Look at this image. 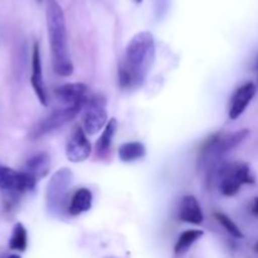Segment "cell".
Wrapping results in <instances>:
<instances>
[{
	"instance_id": "cell-1",
	"label": "cell",
	"mask_w": 258,
	"mask_h": 258,
	"mask_svg": "<svg viewBox=\"0 0 258 258\" xmlns=\"http://www.w3.org/2000/svg\"><path fill=\"white\" fill-rule=\"evenodd\" d=\"M155 60V39L150 32H139L126 47L118 67V82L123 88H136L145 82Z\"/></svg>"
},
{
	"instance_id": "cell-2",
	"label": "cell",
	"mask_w": 258,
	"mask_h": 258,
	"mask_svg": "<svg viewBox=\"0 0 258 258\" xmlns=\"http://www.w3.org/2000/svg\"><path fill=\"white\" fill-rule=\"evenodd\" d=\"M47 28L52 53L53 70L62 77H68L73 73V64L68 50L67 27L62 7L57 0H47Z\"/></svg>"
},
{
	"instance_id": "cell-3",
	"label": "cell",
	"mask_w": 258,
	"mask_h": 258,
	"mask_svg": "<svg viewBox=\"0 0 258 258\" xmlns=\"http://www.w3.org/2000/svg\"><path fill=\"white\" fill-rule=\"evenodd\" d=\"M249 131L247 128L239 130L232 134L217 133L212 135L208 140L204 141L201 148L198 156V169L204 170L207 169L209 174H213L214 169L218 166L219 160L226 155L228 151L236 148L248 136Z\"/></svg>"
},
{
	"instance_id": "cell-4",
	"label": "cell",
	"mask_w": 258,
	"mask_h": 258,
	"mask_svg": "<svg viewBox=\"0 0 258 258\" xmlns=\"http://www.w3.org/2000/svg\"><path fill=\"white\" fill-rule=\"evenodd\" d=\"M219 188L227 197L236 196L244 184H254V176L246 163H226L217 166Z\"/></svg>"
},
{
	"instance_id": "cell-5",
	"label": "cell",
	"mask_w": 258,
	"mask_h": 258,
	"mask_svg": "<svg viewBox=\"0 0 258 258\" xmlns=\"http://www.w3.org/2000/svg\"><path fill=\"white\" fill-rule=\"evenodd\" d=\"M71 184L72 173L68 169H60L52 176L47 188V207L50 213L60 214L64 211Z\"/></svg>"
},
{
	"instance_id": "cell-6",
	"label": "cell",
	"mask_w": 258,
	"mask_h": 258,
	"mask_svg": "<svg viewBox=\"0 0 258 258\" xmlns=\"http://www.w3.org/2000/svg\"><path fill=\"white\" fill-rule=\"evenodd\" d=\"M83 113V130L87 135H96L108 122L107 111H106V100L102 96H93L85 105Z\"/></svg>"
},
{
	"instance_id": "cell-7",
	"label": "cell",
	"mask_w": 258,
	"mask_h": 258,
	"mask_svg": "<svg viewBox=\"0 0 258 258\" xmlns=\"http://www.w3.org/2000/svg\"><path fill=\"white\" fill-rule=\"evenodd\" d=\"M86 103H81V105L75 106H66V107L60 108V110L53 111L52 113L43 118L37 127L33 130L32 139H39L42 136L47 135V134L52 133V131L57 130V128L62 127L67 122H70L72 118H75L78 115L81 110L85 107Z\"/></svg>"
},
{
	"instance_id": "cell-8",
	"label": "cell",
	"mask_w": 258,
	"mask_h": 258,
	"mask_svg": "<svg viewBox=\"0 0 258 258\" xmlns=\"http://www.w3.org/2000/svg\"><path fill=\"white\" fill-rule=\"evenodd\" d=\"M37 179L27 171H18L8 166H0V189L22 194L34 189Z\"/></svg>"
},
{
	"instance_id": "cell-9",
	"label": "cell",
	"mask_w": 258,
	"mask_h": 258,
	"mask_svg": "<svg viewBox=\"0 0 258 258\" xmlns=\"http://www.w3.org/2000/svg\"><path fill=\"white\" fill-rule=\"evenodd\" d=\"M91 154V144L82 127H76L66 145V155L71 163L85 161Z\"/></svg>"
},
{
	"instance_id": "cell-10",
	"label": "cell",
	"mask_w": 258,
	"mask_h": 258,
	"mask_svg": "<svg viewBox=\"0 0 258 258\" xmlns=\"http://www.w3.org/2000/svg\"><path fill=\"white\" fill-rule=\"evenodd\" d=\"M254 95H256V85L253 82H247L239 88H237V91L232 96L231 103H229V118L231 120L238 118L248 107L251 101L253 100Z\"/></svg>"
},
{
	"instance_id": "cell-11",
	"label": "cell",
	"mask_w": 258,
	"mask_h": 258,
	"mask_svg": "<svg viewBox=\"0 0 258 258\" xmlns=\"http://www.w3.org/2000/svg\"><path fill=\"white\" fill-rule=\"evenodd\" d=\"M32 87L37 95L38 100L43 106H48V93L45 90L44 80H43L42 59H40V49L38 42L34 43L32 54V77H30Z\"/></svg>"
},
{
	"instance_id": "cell-12",
	"label": "cell",
	"mask_w": 258,
	"mask_h": 258,
	"mask_svg": "<svg viewBox=\"0 0 258 258\" xmlns=\"http://www.w3.org/2000/svg\"><path fill=\"white\" fill-rule=\"evenodd\" d=\"M86 93H87V86L85 83H66L55 90V96L58 100L66 106H75L86 103Z\"/></svg>"
},
{
	"instance_id": "cell-13",
	"label": "cell",
	"mask_w": 258,
	"mask_h": 258,
	"mask_svg": "<svg viewBox=\"0 0 258 258\" xmlns=\"http://www.w3.org/2000/svg\"><path fill=\"white\" fill-rule=\"evenodd\" d=\"M179 218L185 223L202 224L204 221L203 212L196 197L185 196L181 199L180 209H179Z\"/></svg>"
},
{
	"instance_id": "cell-14",
	"label": "cell",
	"mask_w": 258,
	"mask_h": 258,
	"mask_svg": "<svg viewBox=\"0 0 258 258\" xmlns=\"http://www.w3.org/2000/svg\"><path fill=\"white\" fill-rule=\"evenodd\" d=\"M92 193L90 189H78L71 198L70 204H68V213L71 216H80V214L86 213L92 207Z\"/></svg>"
},
{
	"instance_id": "cell-15",
	"label": "cell",
	"mask_w": 258,
	"mask_h": 258,
	"mask_svg": "<svg viewBox=\"0 0 258 258\" xmlns=\"http://www.w3.org/2000/svg\"><path fill=\"white\" fill-rule=\"evenodd\" d=\"M116 130H117V120L111 118L107 122V125H106V127L103 128L102 134H101L100 139H98L97 144H96V150H97V155L100 158H106L107 154L110 153Z\"/></svg>"
},
{
	"instance_id": "cell-16",
	"label": "cell",
	"mask_w": 258,
	"mask_h": 258,
	"mask_svg": "<svg viewBox=\"0 0 258 258\" xmlns=\"http://www.w3.org/2000/svg\"><path fill=\"white\" fill-rule=\"evenodd\" d=\"M146 149L144 144L139 141H131V143H125L118 149V158L123 163H131V161L140 160L145 158Z\"/></svg>"
},
{
	"instance_id": "cell-17",
	"label": "cell",
	"mask_w": 258,
	"mask_h": 258,
	"mask_svg": "<svg viewBox=\"0 0 258 258\" xmlns=\"http://www.w3.org/2000/svg\"><path fill=\"white\" fill-rule=\"evenodd\" d=\"M48 169H49V156L47 154L42 153L28 160L24 171L29 173L30 175H33L38 180V179L43 178L48 173Z\"/></svg>"
},
{
	"instance_id": "cell-18",
	"label": "cell",
	"mask_w": 258,
	"mask_h": 258,
	"mask_svg": "<svg viewBox=\"0 0 258 258\" xmlns=\"http://www.w3.org/2000/svg\"><path fill=\"white\" fill-rule=\"evenodd\" d=\"M203 231H198V229H188V231L183 232L179 236L178 241H176L174 251L176 254H184L202 236H203Z\"/></svg>"
},
{
	"instance_id": "cell-19",
	"label": "cell",
	"mask_w": 258,
	"mask_h": 258,
	"mask_svg": "<svg viewBox=\"0 0 258 258\" xmlns=\"http://www.w3.org/2000/svg\"><path fill=\"white\" fill-rule=\"evenodd\" d=\"M28 246L27 229L22 223H17L13 228L12 237L9 239V248L13 251L24 252Z\"/></svg>"
},
{
	"instance_id": "cell-20",
	"label": "cell",
	"mask_w": 258,
	"mask_h": 258,
	"mask_svg": "<svg viewBox=\"0 0 258 258\" xmlns=\"http://www.w3.org/2000/svg\"><path fill=\"white\" fill-rule=\"evenodd\" d=\"M214 217H216V219L218 221V223L222 224L223 228L226 229L231 236L236 237V238H243V233L241 232V229L238 228V226H237L228 216H226V214L223 213H216Z\"/></svg>"
},
{
	"instance_id": "cell-21",
	"label": "cell",
	"mask_w": 258,
	"mask_h": 258,
	"mask_svg": "<svg viewBox=\"0 0 258 258\" xmlns=\"http://www.w3.org/2000/svg\"><path fill=\"white\" fill-rule=\"evenodd\" d=\"M251 213L253 214L254 217H258V197H257V198H254L253 202H252Z\"/></svg>"
},
{
	"instance_id": "cell-22",
	"label": "cell",
	"mask_w": 258,
	"mask_h": 258,
	"mask_svg": "<svg viewBox=\"0 0 258 258\" xmlns=\"http://www.w3.org/2000/svg\"><path fill=\"white\" fill-rule=\"evenodd\" d=\"M254 251H256L257 253H258V241H257V243L254 244Z\"/></svg>"
},
{
	"instance_id": "cell-23",
	"label": "cell",
	"mask_w": 258,
	"mask_h": 258,
	"mask_svg": "<svg viewBox=\"0 0 258 258\" xmlns=\"http://www.w3.org/2000/svg\"><path fill=\"white\" fill-rule=\"evenodd\" d=\"M8 258H20V257L17 256V254H12V256H9Z\"/></svg>"
},
{
	"instance_id": "cell-24",
	"label": "cell",
	"mask_w": 258,
	"mask_h": 258,
	"mask_svg": "<svg viewBox=\"0 0 258 258\" xmlns=\"http://www.w3.org/2000/svg\"><path fill=\"white\" fill-rule=\"evenodd\" d=\"M134 2H135V3H136V4H140V3H143V2H144V0H134Z\"/></svg>"
},
{
	"instance_id": "cell-25",
	"label": "cell",
	"mask_w": 258,
	"mask_h": 258,
	"mask_svg": "<svg viewBox=\"0 0 258 258\" xmlns=\"http://www.w3.org/2000/svg\"><path fill=\"white\" fill-rule=\"evenodd\" d=\"M256 67H257V70H258V59H257V64H256Z\"/></svg>"
},
{
	"instance_id": "cell-26",
	"label": "cell",
	"mask_w": 258,
	"mask_h": 258,
	"mask_svg": "<svg viewBox=\"0 0 258 258\" xmlns=\"http://www.w3.org/2000/svg\"><path fill=\"white\" fill-rule=\"evenodd\" d=\"M37 2H39V3H40V2H42V0H37Z\"/></svg>"
}]
</instances>
